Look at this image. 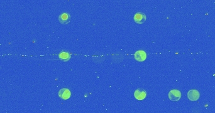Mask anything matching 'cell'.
Returning a JSON list of instances; mask_svg holds the SVG:
<instances>
[{
  "instance_id": "6da1fadb",
  "label": "cell",
  "mask_w": 215,
  "mask_h": 113,
  "mask_svg": "<svg viewBox=\"0 0 215 113\" xmlns=\"http://www.w3.org/2000/svg\"><path fill=\"white\" fill-rule=\"evenodd\" d=\"M169 98L172 101H178L181 97V93L177 89H172L169 93Z\"/></svg>"
},
{
  "instance_id": "7a4b0ae2",
  "label": "cell",
  "mask_w": 215,
  "mask_h": 113,
  "mask_svg": "<svg viewBox=\"0 0 215 113\" xmlns=\"http://www.w3.org/2000/svg\"><path fill=\"white\" fill-rule=\"evenodd\" d=\"M200 97V93L196 89H191L187 93V97L191 101H196Z\"/></svg>"
},
{
  "instance_id": "3957f363",
  "label": "cell",
  "mask_w": 215,
  "mask_h": 113,
  "mask_svg": "<svg viewBox=\"0 0 215 113\" xmlns=\"http://www.w3.org/2000/svg\"><path fill=\"white\" fill-rule=\"evenodd\" d=\"M146 17L145 13L142 12H138L134 15L133 20L135 23L138 24H142L146 21Z\"/></svg>"
},
{
  "instance_id": "277c9868",
  "label": "cell",
  "mask_w": 215,
  "mask_h": 113,
  "mask_svg": "<svg viewBox=\"0 0 215 113\" xmlns=\"http://www.w3.org/2000/svg\"><path fill=\"white\" fill-rule=\"evenodd\" d=\"M146 96V93L143 89H138L135 91L134 96L135 99L138 100H143Z\"/></svg>"
},
{
  "instance_id": "5b68a950",
  "label": "cell",
  "mask_w": 215,
  "mask_h": 113,
  "mask_svg": "<svg viewBox=\"0 0 215 113\" xmlns=\"http://www.w3.org/2000/svg\"><path fill=\"white\" fill-rule=\"evenodd\" d=\"M71 93L69 89L67 88H62L59 91V96L63 100H67L71 97Z\"/></svg>"
},
{
  "instance_id": "8992f818",
  "label": "cell",
  "mask_w": 215,
  "mask_h": 113,
  "mask_svg": "<svg viewBox=\"0 0 215 113\" xmlns=\"http://www.w3.org/2000/svg\"><path fill=\"white\" fill-rule=\"evenodd\" d=\"M59 21L62 25L69 24L71 21V15L67 13H64L59 15Z\"/></svg>"
},
{
  "instance_id": "52a82bcc",
  "label": "cell",
  "mask_w": 215,
  "mask_h": 113,
  "mask_svg": "<svg viewBox=\"0 0 215 113\" xmlns=\"http://www.w3.org/2000/svg\"><path fill=\"white\" fill-rule=\"evenodd\" d=\"M135 59L138 62H143L146 60V54L143 50H138L134 54Z\"/></svg>"
},
{
  "instance_id": "ba28073f",
  "label": "cell",
  "mask_w": 215,
  "mask_h": 113,
  "mask_svg": "<svg viewBox=\"0 0 215 113\" xmlns=\"http://www.w3.org/2000/svg\"><path fill=\"white\" fill-rule=\"evenodd\" d=\"M71 55L68 52L62 51L59 54V59L63 62L69 61L71 59Z\"/></svg>"
}]
</instances>
